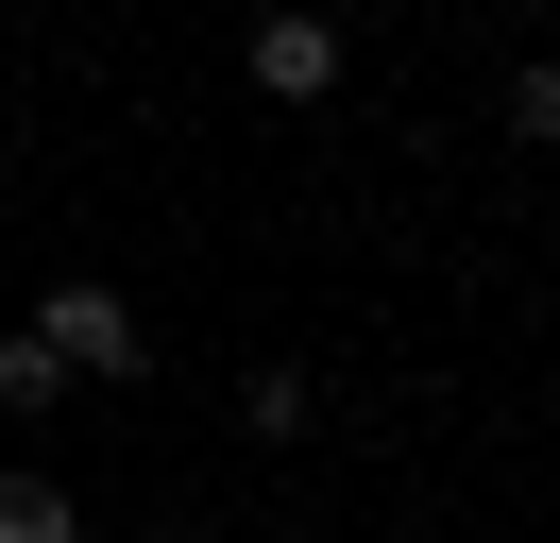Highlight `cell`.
I'll use <instances>...</instances> for the list:
<instances>
[{
  "mask_svg": "<svg viewBox=\"0 0 560 543\" xmlns=\"http://www.w3.org/2000/svg\"><path fill=\"white\" fill-rule=\"evenodd\" d=\"M0 543H85L69 475H35V459H0Z\"/></svg>",
  "mask_w": 560,
  "mask_h": 543,
  "instance_id": "obj_5",
  "label": "cell"
},
{
  "mask_svg": "<svg viewBox=\"0 0 560 543\" xmlns=\"http://www.w3.org/2000/svg\"><path fill=\"white\" fill-rule=\"evenodd\" d=\"M238 425H255V441H306V425H323V373H306V357H255V373H238Z\"/></svg>",
  "mask_w": 560,
  "mask_h": 543,
  "instance_id": "obj_4",
  "label": "cell"
},
{
  "mask_svg": "<svg viewBox=\"0 0 560 543\" xmlns=\"http://www.w3.org/2000/svg\"><path fill=\"white\" fill-rule=\"evenodd\" d=\"M51 407H85V391H69V357H51L35 323H0V425H51Z\"/></svg>",
  "mask_w": 560,
  "mask_h": 543,
  "instance_id": "obj_3",
  "label": "cell"
},
{
  "mask_svg": "<svg viewBox=\"0 0 560 543\" xmlns=\"http://www.w3.org/2000/svg\"><path fill=\"white\" fill-rule=\"evenodd\" d=\"M492 119H510V153H560V51H510V85H492Z\"/></svg>",
  "mask_w": 560,
  "mask_h": 543,
  "instance_id": "obj_6",
  "label": "cell"
},
{
  "mask_svg": "<svg viewBox=\"0 0 560 543\" xmlns=\"http://www.w3.org/2000/svg\"><path fill=\"white\" fill-rule=\"evenodd\" d=\"M171 543H238V527H171Z\"/></svg>",
  "mask_w": 560,
  "mask_h": 543,
  "instance_id": "obj_7",
  "label": "cell"
},
{
  "mask_svg": "<svg viewBox=\"0 0 560 543\" xmlns=\"http://www.w3.org/2000/svg\"><path fill=\"white\" fill-rule=\"evenodd\" d=\"M340 68H357V34H340V0H255V34H238V85L255 102H340Z\"/></svg>",
  "mask_w": 560,
  "mask_h": 543,
  "instance_id": "obj_2",
  "label": "cell"
},
{
  "mask_svg": "<svg viewBox=\"0 0 560 543\" xmlns=\"http://www.w3.org/2000/svg\"><path fill=\"white\" fill-rule=\"evenodd\" d=\"M35 339L69 357V391H137V373H153V323H137L119 272H51V289H35Z\"/></svg>",
  "mask_w": 560,
  "mask_h": 543,
  "instance_id": "obj_1",
  "label": "cell"
}]
</instances>
